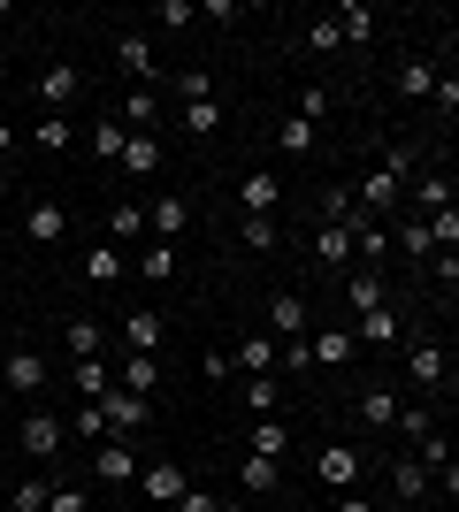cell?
Masks as SVG:
<instances>
[{"mask_svg":"<svg viewBox=\"0 0 459 512\" xmlns=\"http://www.w3.org/2000/svg\"><path fill=\"white\" fill-rule=\"evenodd\" d=\"M184 230H192V199H184V192H161V199H146V237L176 245Z\"/></svg>","mask_w":459,"mask_h":512,"instance_id":"cell-3","label":"cell"},{"mask_svg":"<svg viewBox=\"0 0 459 512\" xmlns=\"http://www.w3.org/2000/svg\"><path fill=\"white\" fill-rule=\"evenodd\" d=\"M115 62L131 69L138 85H153V77H161V62H153V39H146V31H123V39H115Z\"/></svg>","mask_w":459,"mask_h":512,"instance_id":"cell-16","label":"cell"},{"mask_svg":"<svg viewBox=\"0 0 459 512\" xmlns=\"http://www.w3.org/2000/svg\"><path fill=\"white\" fill-rule=\"evenodd\" d=\"M322 482H329V490H352V482H360V451L329 444V451H322Z\"/></svg>","mask_w":459,"mask_h":512,"instance_id":"cell-28","label":"cell"},{"mask_svg":"<svg viewBox=\"0 0 459 512\" xmlns=\"http://www.w3.org/2000/svg\"><path fill=\"white\" fill-rule=\"evenodd\" d=\"M31 92H39V107H46V115H69V100H77L85 85H77V69H69V62H46Z\"/></svg>","mask_w":459,"mask_h":512,"instance_id":"cell-10","label":"cell"},{"mask_svg":"<svg viewBox=\"0 0 459 512\" xmlns=\"http://www.w3.org/2000/svg\"><path fill=\"white\" fill-rule=\"evenodd\" d=\"M398 245H406V260H437V245H429V222H406V230H398Z\"/></svg>","mask_w":459,"mask_h":512,"instance_id":"cell-46","label":"cell"},{"mask_svg":"<svg viewBox=\"0 0 459 512\" xmlns=\"http://www.w3.org/2000/svg\"><path fill=\"white\" fill-rule=\"evenodd\" d=\"M421 222H429V245L459 253V207H437V214H421Z\"/></svg>","mask_w":459,"mask_h":512,"instance_id":"cell-42","label":"cell"},{"mask_svg":"<svg viewBox=\"0 0 459 512\" xmlns=\"http://www.w3.org/2000/svg\"><path fill=\"white\" fill-rule=\"evenodd\" d=\"M62 444H69L62 413H23V451L31 459H62Z\"/></svg>","mask_w":459,"mask_h":512,"instance_id":"cell-11","label":"cell"},{"mask_svg":"<svg viewBox=\"0 0 459 512\" xmlns=\"http://www.w3.org/2000/svg\"><path fill=\"white\" fill-rule=\"evenodd\" d=\"M253 451H261V459H284V451H291V428L276 421V413H268V421H253Z\"/></svg>","mask_w":459,"mask_h":512,"instance_id":"cell-40","label":"cell"},{"mask_svg":"<svg viewBox=\"0 0 459 512\" xmlns=\"http://www.w3.org/2000/svg\"><path fill=\"white\" fill-rule=\"evenodd\" d=\"M398 92H406V100H429V92H437V62H429V54H414V62L398 69Z\"/></svg>","mask_w":459,"mask_h":512,"instance_id":"cell-36","label":"cell"},{"mask_svg":"<svg viewBox=\"0 0 459 512\" xmlns=\"http://www.w3.org/2000/svg\"><path fill=\"white\" fill-rule=\"evenodd\" d=\"M360 421H368V428H391L398 421V390L391 383H368V390H360Z\"/></svg>","mask_w":459,"mask_h":512,"instance_id":"cell-26","label":"cell"},{"mask_svg":"<svg viewBox=\"0 0 459 512\" xmlns=\"http://www.w3.org/2000/svg\"><path fill=\"white\" fill-rule=\"evenodd\" d=\"M46 490L54 482H16V512H46Z\"/></svg>","mask_w":459,"mask_h":512,"instance_id":"cell-51","label":"cell"},{"mask_svg":"<svg viewBox=\"0 0 459 512\" xmlns=\"http://www.w3.org/2000/svg\"><path fill=\"white\" fill-rule=\"evenodd\" d=\"M222 123H230V115H222L215 92H192V100H184V130H192V138H222Z\"/></svg>","mask_w":459,"mask_h":512,"instance_id":"cell-20","label":"cell"},{"mask_svg":"<svg viewBox=\"0 0 459 512\" xmlns=\"http://www.w3.org/2000/svg\"><path fill=\"white\" fill-rule=\"evenodd\" d=\"M352 344H368V352H391V344H406V321H398V306H375V314L352 321Z\"/></svg>","mask_w":459,"mask_h":512,"instance_id":"cell-8","label":"cell"},{"mask_svg":"<svg viewBox=\"0 0 459 512\" xmlns=\"http://www.w3.org/2000/svg\"><path fill=\"white\" fill-rule=\"evenodd\" d=\"M23 237H31V245H62V237H69V207H62V199L23 207Z\"/></svg>","mask_w":459,"mask_h":512,"instance_id":"cell-13","label":"cell"},{"mask_svg":"<svg viewBox=\"0 0 459 512\" xmlns=\"http://www.w3.org/2000/svg\"><path fill=\"white\" fill-rule=\"evenodd\" d=\"M352 207H360V214H391V207H406V176H398L391 161H375V169L352 184Z\"/></svg>","mask_w":459,"mask_h":512,"instance_id":"cell-1","label":"cell"},{"mask_svg":"<svg viewBox=\"0 0 459 512\" xmlns=\"http://www.w3.org/2000/svg\"><path fill=\"white\" fill-rule=\"evenodd\" d=\"M398 505H429V490H437V482H429V467H414V459H398Z\"/></svg>","mask_w":459,"mask_h":512,"instance_id":"cell-34","label":"cell"},{"mask_svg":"<svg viewBox=\"0 0 459 512\" xmlns=\"http://www.w3.org/2000/svg\"><path fill=\"white\" fill-rule=\"evenodd\" d=\"M153 23H161V31H192L199 8H192V0H161V8H153Z\"/></svg>","mask_w":459,"mask_h":512,"instance_id":"cell-45","label":"cell"},{"mask_svg":"<svg viewBox=\"0 0 459 512\" xmlns=\"http://www.w3.org/2000/svg\"><path fill=\"white\" fill-rule=\"evenodd\" d=\"M306 329H314V306H306L299 291H276V299H268V337H276V344H299Z\"/></svg>","mask_w":459,"mask_h":512,"instance_id":"cell-4","label":"cell"},{"mask_svg":"<svg viewBox=\"0 0 459 512\" xmlns=\"http://www.w3.org/2000/svg\"><path fill=\"white\" fill-rule=\"evenodd\" d=\"M115 390H131V398L161 390V352H123V367H115Z\"/></svg>","mask_w":459,"mask_h":512,"instance_id":"cell-14","label":"cell"},{"mask_svg":"<svg viewBox=\"0 0 459 512\" xmlns=\"http://www.w3.org/2000/svg\"><path fill=\"white\" fill-rule=\"evenodd\" d=\"M238 398H245V413H253V421H268V413L284 406V383H276V375H253V383H245Z\"/></svg>","mask_w":459,"mask_h":512,"instance_id":"cell-27","label":"cell"},{"mask_svg":"<svg viewBox=\"0 0 459 512\" xmlns=\"http://www.w3.org/2000/svg\"><path fill=\"white\" fill-rule=\"evenodd\" d=\"M123 138H131V130L115 123V115H100V123L85 130V153H92V161H115V153H123Z\"/></svg>","mask_w":459,"mask_h":512,"instance_id":"cell-30","label":"cell"},{"mask_svg":"<svg viewBox=\"0 0 459 512\" xmlns=\"http://www.w3.org/2000/svg\"><path fill=\"white\" fill-rule=\"evenodd\" d=\"M169 512H222V497H215V490H199V482H192V490L176 497V505H169Z\"/></svg>","mask_w":459,"mask_h":512,"instance_id":"cell-50","label":"cell"},{"mask_svg":"<svg viewBox=\"0 0 459 512\" xmlns=\"http://www.w3.org/2000/svg\"><path fill=\"white\" fill-rule=\"evenodd\" d=\"M115 169H123V176H153V169H161V138H153V130H131L123 153H115Z\"/></svg>","mask_w":459,"mask_h":512,"instance_id":"cell-15","label":"cell"},{"mask_svg":"<svg viewBox=\"0 0 459 512\" xmlns=\"http://www.w3.org/2000/svg\"><path fill=\"white\" fill-rule=\"evenodd\" d=\"M337 512H383V505H375V497H352V490H345V505H337Z\"/></svg>","mask_w":459,"mask_h":512,"instance_id":"cell-53","label":"cell"},{"mask_svg":"<svg viewBox=\"0 0 459 512\" xmlns=\"http://www.w3.org/2000/svg\"><path fill=\"white\" fill-rule=\"evenodd\" d=\"M276 199H284V184H276V169H245V176H238V207H245V214H268V207H276Z\"/></svg>","mask_w":459,"mask_h":512,"instance_id":"cell-17","label":"cell"},{"mask_svg":"<svg viewBox=\"0 0 459 512\" xmlns=\"http://www.w3.org/2000/svg\"><path fill=\"white\" fill-rule=\"evenodd\" d=\"M92 406L108 413V436H123V444L153 421V398H131V390H108V398H92Z\"/></svg>","mask_w":459,"mask_h":512,"instance_id":"cell-5","label":"cell"},{"mask_svg":"<svg viewBox=\"0 0 459 512\" xmlns=\"http://www.w3.org/2000/svg\"><path fill=\"white\" fill-rule=\"evenodd\" d=\"M306 46H314V54H337L345 39H337V23H329V16H314V23H306Z\"/></svg>","mask_w":459,"mask_h":512,"instance_id":"cell-48","label":"cell"},{"mask_svg":"<svg viewBox=\"0 0 459 512\" xmlns=\"http://www.w3.org/2000/svg\"><path fill=\"white\" fill-rule=\"evenodd\" d=\"M146 237V207H108V245L123 253V245H138Z\"/></svg>","mask_w":459,"mask_h":512,"instance_id":"cell-33","label":"cell"},{"mask_svg":"<svg viewBox=\"0 0 459 512\" xmlns=\"http://www.w3.org/2000/svg\"><path fill=\"white\" fill-rule=\"evenodd\" d=\"M314 260H322V268H352V222H322V230H314Z\"/></svg>","mask_w":459,"mask_h":512,"instance_id":"cell-18","label":"cell"},{"mask_svg":"<svg viewBox=\"0 0 459 512\" xmlns=\"http://www.w3.org/2000/svg\"><path fill=\"white\" fill-rule=\"evenodd\" d=\"M429 100H437V115L452 123V107H459V85H452V77H437V92H429Z\"/></svg>","mask_w":459,"mask_h":512,"instance_id":"cell-52","label":"cell"},{"mask_svg":"<svg viewBox=\"0 0 459 512\" xmlns=\"http://www.w3.org/2000/svg\"><path fill=\"white\" fill-rule=\"evenodd\" d=\"M92 474H100L108 490H123V482H138V451L123 444V436H108V444L92 451Z\"/></svg>","mask_w":459,"mask_h":512,"instance_id":"cell-12","label":"cell"},{"mask_svg":"<svg viewBox=\"0 0 459 512\" xmlns=\"http://www.w3.org/2000/svg\"><path fill=\"white\" fill-rule=\"evenodd\" d=\"M31 146H46V153L77 146V123H69V115H39V130H31Z\"/></svg>","mask_w":459,"mask_h":512,"instance_id":"cell-39","label":"cell"},{"mask_svg":"<svg viewBox=\"0 0 459 512\" xmlns=\"http://www.w3.org/2000/svg\"><path fill=\"white\" fill-rule=\"evenodd\" d=\"M238 482H245V490H253V497H268V490H276V482H284V459H261V451H253V459H245V467H238Z\"/></svg>","mask_w":459,"mask_h":512,"instance_id":"cell-35","label":"cell"},{"mask_svg":"<svg viewBox=\"0 0 459 512\" xmlns=\"http://www.w3.org/2000/svg\"><path fill=\"white\" fill-rule=\"evenodd\" d=\"M329 23H337V39H345V46H368L375 39V8H360V0H345Z\"/></svg>","mask_w":459,"mask_h":512,"instance_id":"cell-25","label":"cell"},{"mask_svg":"<svg viewBox=\"0 0 459 512\" xmlns=\"http://www.w3.org/2000/svg\"><path fill=\"white\" fill-rule=\"evenodd\" d=\"M0 375H8V390H46V352H31V344H0Z\"/></svg>","mask_w":459,"mask_h":512,"instance_id":"cell-9","label":"cell"},{"mask_svg":"<svg viewBox=\"0 0 459 512\" xmlns=\"http://www.w3.org/2000/svg\"><path fill=\"white\" fill-rule=\"evenodd\" d=\"M238 237L253 245V253H276V214H245V222H238Z\"/></svg>","mask_w":459,"mask_h":512,"instance_id":"cell-43","label":"cell"},{"mask_svg":"<svg viewBox=\"0 0 459 512\" xmlns=\"http://www.w3.org/2000/svg\"><path fill=\"white\" fill-rule=\"evenodd\" d=\"M138 276H146V283H169V276H176V245L146 237V253H138Z\"/></svg>","mask_w":459,"mask_h":512,"instance_id":"cell-37","label":"cell"},{"mask_svg":"<svg viewBox=\"0 0 459 512\" xmlns=\"http://www.w3.org/2000/svg\"><path fill=\"white\" fill-rule=\"evenodd\" d=\"M291 115H299V123H322V115H329V92H322V85H306V92H299V107H291Z\"/></svg>","mask_w":459,"mask_h":512,"instance_id":"cell-49","label":"cell"},{"mask_svg":"<svg viewBox=\"0 0 459 512\" xmlns=\"http://www.w3.org/2000/svg\"><path fill=\"white\" fill-rule=\"evenodd\" d=\"M276 146H284V153H314V123L284 115V123H276Z\"/></svg>","mask_w":459,"mask_h":512,"instance_id":"cell-44","label":"cell"},{"mask_svg":"<svg viewBox=\"0 0 459 512\" xmlns=\"http://www.w3.org/2000/svg\"><path fill=\"white\" fill-rule=\"evenodd\" d=\"M352 360H360L352 329H314V337H306V367H329V375H345Z\"/></svg>","mask_w":459,"mask_h":512,"instance_id":"cell-6","label":"cell"},{"mask_svg":"<svg viewBox=\"0 0 459 512\" xmlns=\"http://www.w3.org/2000/svg\"><path fill=\"white\" fill-rule=\"evenodd\" d=\"M69 444H92V451H100V444H108V413H100V406H92V398H77V413H69Z\"/></svg>","mask_w":459,"mask_h":512,"instance_id":"cell-22","label":"cell"},{"mask_svg":"<svg viewBox=\"0 0 459 512\" xmlns=\"http://www.w3.org/2000/svg\"><path fill=\"white\" fill-rule=\"evenodd\" d=\"M62 344H69V360H100V321L77 314V321L62 329Z\"/></svg>","mask_w":459,"mask_h":512,"instance_id":"cell-38","label":"cell"},{"mask_svg":"<svg viewBox=\"0 0 459 512\" xmlns=\"http://www.w3.org/2000/svg\"><path fill=\"white\" fill-rule=\"evenodd\" d=\"M115 276H123V253H115L108 237H100V245L85 253V283H115Z\"/></svg>","mask_w":459,"mask_h":512,"instance_id":"cell-41","label":"cell"},{"mask_svg":"<svg viewBox=\"0 0 459 512\" xmlns=\"http://www.w3.org/2000/svg\"><path fill=\"white\" fill-rule=\"evenodd\" d=\"M398 436H406V444H421V436H437V398H421V406H398Z\"/></svg>","mask_w":459,"mask_h":512,"instance_id":"cell-29","label":"cell"},{"mask_svg":"<svg viewBox=\"0 0 459 512\" xmlns=\"http://www.w3.org/2000/svg\"><path fill=\"white\" fill-rule=\"evenodd\" d=\"M161 337H169V321L153 314V306H138V314L123 321V352H161Z\"/></svg>","mask_w":459,"mask_h":512,"instance_id":"cell-19","label":"cell"},{"mask_svg":"<svg viewBox=\"0 0 459 512\" xmlns=\"http://www.w3.org/2000/svg\"><path fill=\"white\" fill-rule=\"evenodd\" d=\"M115 123H123V130H153V123H161V92H153V85H131V100H123V115H115Z\"/></svg>","mask_w":459,"mask_h":512,"instance_id":"cell-24","label":"cell"},{"mask_svg":"<svg viewBox=\"0 0 459 512\" xmlns=\"http://www.w3.org/2000/svg\"><path fill=\"white\" fill-rule=\"evenodd\" d=\"M406 199H414L421 214H437V207H452V176H444V169H421L414 184H406Z\"/></svg>","mask_w":459,"mask_h":512,"instance_id":"cell-23","label":"cell"},{"mask_svg":"<svg viewBox=\"0 0 459 512\" xmlns=\"http://www.w3.org/2000/svg\"><path fill=\"white\" fill-rule=\"evenodd\" d=\"M444 375H452V360H444V344H437V337H414V344H406V383H414L421 398H437Z\"/></svg>","mask_w":459,"mask_h":512,"instance_id":"cell-2","label":"cell"},{"mask_svg":"<svg viewBox=\"0 0 459 512\" xmlns=\"http://www.w3.org/2000/svg\"><path fill=\"white\" fill-rule=\"evenodd\" d=\"M69 375H77V398H108V390H115L108 360H69Z\"/></svg>","mask_w":459,"mask_h":512,"instance_id":"cell-32","label":"cell"},{"mask_svg":"<svg viewBox=\"0 0 459 512\" xmlns=\"http://www.w3.org/2000/svg\"><path fill=\"white\" fill-rule=\"evenodd\" d=\"M138 490H146V505H153V512H169V505H176V497L192 490V474L176 467V459H153V467H146V474H138Z\"/></svg>","mask_w":459,"mask_h":512,"instance_id":"cell-7","label":"cell"},{"mask_svg":"<svg viewBox=\"0 0 459 512\" xmlns=\"http://www.w3.org/2000/svg\"><path fill=\"white\" fill-rule=\"evenodd\" d=\"M238 367H245V375H276V337H268V329H253V337L238 344Z\"/></svg>","mask_w":459,"mask_h":512,"instance_id":"cell-31","label":"cell"},{"mask_svg":"<svg viewBox=\"0 0 459 512\" xmlns=\"http://www.w3.org/2000/svg\"><path fill=\"white\" fill-rule=\"evenodd\" d=\"M345 306H352V321L375 314V306H391V299H383V276H375V268H352V276H345Z\"/></svg>","mask_w":459,"mask_h":512,"instance_id":"cell-21","label":"cell"},{"mask_svg":"<svg viewBox=\"0 0 459 512\" xmlns=\"http://www.w3.org/2000/svg\"><path fill=\"white\" fill-rule=\"evenodd\" d=\"M46 512H92V497L77 490V482H54V490H46Z\"/></svg>","mask_w":459,"mask_h":512,"instance_id":"cell-47","label":"cell"}]
</instances>
